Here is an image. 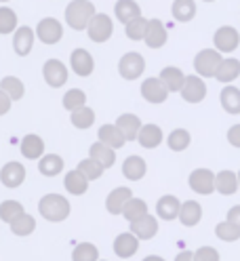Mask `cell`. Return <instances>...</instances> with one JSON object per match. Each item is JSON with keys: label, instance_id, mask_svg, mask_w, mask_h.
<instances>
[{"label": "cell", "instance_id": "6da1fadb", "mask_svg": "<svg viewBox=\"0 0 240 261\" xmlns=\"http://www.w3.org/2000/svg\"><path fill=\"white\" fill-rule=\"evenodd\" d=\"M70 202L66 196H59V194H46L40 198L38 202V213L46 219V221H63V219H68L70 217Z\"/></svg>", "mask_w": 240, "mask_h": 261}, {"label": "cell", "instance_id": "7a4b0ae2", "mask_svg": "<svg viewBox=\"0 0 240 261\" xmlns=\"http://www.w3.org/2000/svg\"><path fill=\"white\" fill-rule=\"evenodd\" d=\"M93 15H95L93 3H89V0H74V3H70L66 9V21L72 30L80 32V30H87L89 21L93 19Z\"/></svg>", "mask_w": 240, "mask_h": 261}, {"label": "cell", "instance_id": "3957f363", "mask_svg": "<svg viewBox=\"0 0 240 261\" xmlns=\"http://www.w3.org/2000/svg\"><path fill=\"white\" fill-rule=\"evenodd\" d=\"M87 34H89V38H91L93 42H97V44L108 42V40L112 38V34H114V23H112L110 15H105V13H95L93 19H91L89 25H87Z\"/></svg>", "mask_w": 240, "mask_h": 261}, {"label": "cell", "instance_id": "277c9868", "mask_svg": "<svg viewBox=\"0 0 240 261\" xmlns=\"http://www.w3.org/2000/svg\"><path fill=\"white\" fill-rule=\"evenodd\" d=\"M223 61V57L215 51V48H202V51L194 57V70L198 74V78H211L215 76L219 63Z\"/></svg>", "mask_w": 240, "mask_h": 261}, {"label": "cell", "instance_id": "5b68a950", "mask_svg": "<svg viewBox=\"0 0 240 261\" xmlns=\"http://www.w3.org/2000/svg\"><path fill=\"white\" fill-rule=\"evenodd\" d=\"M213 44H215V51L221 55V53H232L238 48L240 44V34L238 30L232 28V25H221L215 36H213Z\"/></svg>", "mask_w": 240, "mask_h": 261}, {"label": "cell", "instance_id": "8992f818", "mask_svg": "<svg viewBox=\"0 0 240 261\" xmlns=\"http://www.w3.org/2000/svg\"><path fill=\"white\" fill-rule=\"evenodd\" d=\"M143 70H146V59H143L139 53H126L118 61V72L124 80L139 78L143 74Z\"/></svg>", "mask_w": 240, "mask_h": 261}, {"label": "cell", "instance_id": "52a82bcc", "mask_svg": "<svg viewBox=\"0 0 240 261\" xmlns=\"http://www.w3.org/2000/svg\"><path fill=\"white\" fill-rule=\"evenodd\" d=\"M36 36L44 44H57L63 38V25L55 17H44L36 25Z\"/></svg>", "mask_w": 240, "mask_h": 261}, {"label": "cell", "instance_id": "ba28073f", "mask_svg": "<svg viewBox=\"0 0 240 261\" xmlns=\"http://www.w3.org/2000/svg\"><path fill=\"white\" fill-rule=\"evenodd\" d=\"M181 97L188 101V103H200L204 97H206V85H204V80L198 78V76H185L183 80V87H181Z\"/></svg>", "mask_w": 240, "mask_h": 261}, {"label": "cell", "instance_id": "9c48e42d", "mask_svg": "<svg viewBox=\"0 0 240 261\" xmlns=\"http://www.w3.org/2000/svg\"><path fill=\"white\" fill-rule=\"evenodd\" d=\"M42 76H44L49 87L59 89V87L66 85V80H68V68L59 59H49L42 68Z\"/></svg>", "mask_w": 240, "mask_h": 261}, {"label": "cell", "instance_id": "30bf717a", "mask_svg": "<svg viewBox=\"0 0 240 261\" xmlns=\"http://www.w3.org/2000/svg\"><path fill=\"white\" fill-rule=\"evenodd\" d=\"M190 188L206 196L215 190V173L209 171V169H196L190 173Z\"/></svg>", "mask_w": 240, "mask_h": 261}, {"label": "cell", "instance_id": "8fae6325", "mask_svg": "<svg viewBox=\"0 0 240 261\" xmlns=\"http://www.w3.org/2000/svg\"><path fill=\"white\" fill-rule=\"evenodd\" d=\"M167 28L160 19H148V25H146V34H143V40L150 48H163L167 44Z\"/></svg>", "mask_w": 240, "mask_h": 261}, {"label": "cell", "instance_id": "7c38bea8", "mask_svg": "<svg viewBox=\"0 0 240 261\" xmlns=\"http://www.w3.org/2000/svg\"><path fill=\"white\" fill-rule=\"evenodd\" d=\"M70 65L76 72V76H83V78L91 76L93 70H95V61H93V57H91V53L87 51V48H76V51H72Z\"/></svg>", "mask_w": 240, "mask_h": 261}, {"label": "cell", "instance_id": "4fadbf2b", "mask_svg": "<svg viewBox=\"0 0 240 261\" xmlns=\"http://www.w3.org/2000/svg\"><path fill=\"white\" fill-rule=\"evenodd\" d=\"M141 95L148 103H165L169 97V91L163 87V83L158 78H146L141 85Z\"/></svg>", "mask_w": 240, "mask_h": 261}, {"label": "cell", "instance_id": "5bb4252c", "mask_svg": "<svg viewBox=\"0 0 240 261\" xmlns=\"http://www.w3.org/2000/svg\"><path fill=\"white\" fill-rule=\"evenodd\" d=\"M131 234L137 238V240H150L158 234V219L154 215H143L141 219L133 221L131 223Z\"/></svg>", "mask_w": 240, "mask_h": 261}, {"label": "cell", "instance_id": "9a60e30c", "mask_svg": "<svg viewBox=\"0 0 240 261\" xmlns=\"http://www.w3.org/2000/svg\"><path fill=\"white\" fill-rule=\"evenodd\" d=\"M25 179V167L21 162H7L0 171V181L7 188H19Z\"/></svg>", "mask_w": 240, "mask_h": 261}, {"label": "cell", "instance_id": "2e32d148", "mask_svg": "<svg viewBox=\"0 0 240 261\" xmlns=\"http://www.w3.org/2000/svg\"><path fill=\"white\" fill-rule=\"evenodd\" d=\"M137 141H139L141 148L154 150V148H158V145L163 143V128H160L158 124H141Z\"/></svg>", "mask_w": 240, "mask_h": 261}, {"label": "cell", "instance_id": "e0dca14e", "mask_svg": "<svg viewBox=\"0 0 240 261\" xmlns=\"http://www.w3.org/2000/svg\"><path fill=\"white\" fill-rule=\"evenodd\" d=\"M133 198V192L129 188H116V190H112L108 194V198H105V208H108V213L112 215H120L122 213V206L126 204Z\"/></svg>", "mask_w": 240, "mask_h": 261}, {"label": "cell", "instance_id": "ac0fdd59", "mask_svg": "<svg viewBox=\"0 0 240 261\" xmlns=\"http://www.w3.org/2000/svg\"><path fill=\"white\" fill-rule=\"evenodd\" d=\"M179 206H181V202L177 200V196L167 194L156 202V215L165 221H173L179 215Z\"/></svg>", "mask_w": 240, "mask_h": 261}, {"label": "cell", "instance_id": "d6986e66", "mask_svg": "<svg viewBox=\"0 0 240 261\" xmlns=\"http://www.w3.org/2000/svg\"><path fill=\"white\" fill-rule=\"evenodd\" d=\"M160 83H163V87L169 91V93H177L181 91L183 87V80H185V74L179 70V68H175V65H169V68H165L163 72H160V76H156Z\"/></svg>", "mask_w": 240, "mask_h": 261}, {"label": "cell", "instance_id": "ffe728a7", "mask_svg": "<svg viewBox=\"0 0 240 261\" xmlns=\"http://www.w3.org/2000/svg\"><path fill=\"white\" fill-rule=\"evenodd\" d=\"M139 251V240L131 232H122L114 240V253L122 259H129Z\"/></svg>", "mask_w": 240, "mask_h": 261}, {"label": "cell", "instance_id": "44dd1931", "mask_svg": "<svg viewBox=\"0 0 240 261\" xmlns=\"http://www.w3.org/2000/svg\"><path fill=\"white\" fill-rule=\"evenodd\" d=\"M179 221L185 225V227H194V225H198L200 223V219H202V206H200V202H196V200H185V202H181V206H179Z\"/></svg>", "mask_w": 240, "mask_h": 261}, {"label": "cell", "instance_id": "7402d4cb", "mask_svg": "<svg viewBox=\"0 0 240 261\" xmlns=\"http://www.w3.org/2000/svg\"><path fill=\"white\" fill-rule=\"evenodd\" d=\"M32 46H34V30L28 28V25L17 28V32H15V36H13V48H15V53L25 57V55H30Z\"/></svg>", "mask_w": 240, "mask_h": 261}, {"label": "cell", "instance_id": "603a6c76", "mask_svg": "<svg viewBox=\"0 0 240 261\" xmlns=\"http://www.w3.org/2000/svg\"><path fill=\"white\" fill-rule=\"evenodd\" d=\"M114 126L122 133L124 141H135L139 135V128H141V120L135 116V114H122Z\"/></svg>", "mask_w": 240, "mask_h": 261}, {"label": "cell", "instance_id": "cb8c5ba5", "mask_svg": "<svg viewBox=\"0 0 240 261\" xmlns=\"http://www.w3.org/2000/svg\"><path fill=\"white\" fill-rule=\"evenodd\" d=\"M97 135H99V143L105 145V148H110V150H114V152L126 143L124 137H122V133H120V130H118L114 124H103V126L99 128Z\"/></svg>", "mask_w": 240, "mask_h": 261}, {"label": "cell", "instance_id": "d4e9b609", "mask_svg": "<svg viewBox=\"0 0 240 261\" xmlns=\"http://www.w3.org/2000/svg\"><path fill=\"white\" fill-rule=\"evenodd\" d=\"M89 158L95 160L97 165H101L103 171H105V169H112V167H114V162H116V152H114V150H110V148H105V145H101V143L97 141V143H93L91 148H89Z\"/></svg>", "mask_w": 240, "mask_h": 261}, {"label": "cell", "instance_id": "484cf974", "mask_svg": "<svg viewBox=\"0 0 240 261\" xmlns=\"http://www.w3.org/2000/svg\"><path fill=\"white\" fill-rule=\"evenodd\" d=\"M146 171H148V165L141 156H129L122 162V175L126 179H131V181H139V179H143Z\"/></svg>", "mask_w": 240, "mask_h": 261}, {"label": "cell", "instance_id": "4316f807", "mask_svg": "<svg viewBox=\"0 0 240 261\" xmlns=\"http://www.w3.org/2000/svg\"><path fill=\"white\" fill-rule=\"evenodd\" d=\"M42 152H44V141L42 137L38 135H25L21 139V154L28 158V160H40L42 158Z\"/></svg>", "mask_w": 240, "mask_h": 261}, {"label": "cell", "instance_id": "83f0119b", "mask_svg": "<svg viewBox=\"0 0 240 261\" xmlns=\"http://www.w3.org/2000/svg\"><path fill=\"white\" fill-rule=\"evenodd\" d=\"M240 76V61L238 59H223L215 72V78L223 85H230Z\"/></svg>", "mask_w": 240, "mask_h": 261}, {"label": "cell", "instance_id": "f1b7e54d", "mask_svg": "<svg viewBox=\"0 0 240 261\" xmlns=\"http://www.w3.org/2000/svg\"><path fill=\"white\" fill-rule=\"evenodd\" d=\"M215 190L223 196H232L238 192V179L234 171H221L215 175Z\"/></svg>", "mask_w": 240, "mask_h": 261}, {"label": "cell", "instance_id": "f546056e", "mask_svg": "<svg viewBox=\"0 0 240 261\" xmlns=\"http://www.w3.org/2000/svg\"><path fill=\"white\" fill-rule=\"evenodd\" d=\"M114 11H116V17H118L124 25L131 23V21L137 19V17H141V9H139L137 3H133V0H118L116 7H114Z\"/></svg>", "mask_w": 240, "mask_h": 261}, {"label": "cell", "instance_id": "4dcf8cb0", "mask_svg": "<svg viewBox=\"0 0 240 261\" xmlns=\"http://www.w3.org/2000/svg\"><path fill=\"white\" fill-rule=\"evenodd\" d=\"M219 101H221V108L226 110L228 114H240V89L236 87H226L219 95Z\"/></svg>", "mask_w": 240, "mask_h": 261}, {"label": "cell", "instance_id": "1f68e13d", "mask_svg": "<svg viewBox=\"0 0 240 261\" xmlns=\"http://www.w3.org/2000/svg\"><path fill=\"white\" fill-rule=\"evenodd\" d=\"M38 171L44 175V177H55L63 171V158L57 156V154H44L38 162Z\"/></svg>", "mask_w": 240, "mask_h": 261}, {"label": "cell", "instance_id": "d6a6232c", "mask_svg": "<svg viewBox=\"0 0 240 261\" xmlns=\"http://www.w3.org/2000/svg\"><path fill=\"white\" fill-rule=\"evenodd\" d=\"M63 186H66V190L72 194V196H83L87 190H89V181L80 175L76 169L74 171H68L66 179H63Z\"/></svg>", "mask_w": 240, "mask_h": 261}, {"label": "cell", "instance_id": "836d02e7", "mask_svg": "<svg viewBox=\"0 0 240 261\" xmlns=\"http://www.w3.org/2000/svg\"><path fill=\"white\" fill-rule=\"evenodd\" d=\"M0 91H3L11 101H17V99H21V97H23L25 87H23V83L19 78L7 76V78H3V83H0Z\"/></svg>", "mask_w": 240, "mask_h": 261}, {"label": "cell", "instance_id": "e575fe53", "mask_svg": "<svg viewBox=\"0 0 240 261\" xmlns=\"http://www.w3.org/2000/svg\"><path fill=\"white\" fill-rule=\"evenodd\" d=\"M171 13L177 21H190L196 15V3H192V0H175Z\"/></svg>", "mask_w": 240, "mask_h": 261}, {"label": "cell", "instance_id": "d590c367", "mask_svg": "<svg viewBox=\"0 0 240 261\" xmlns=\"http://www.w3.org/2000/svg\"><path fill=\"white\" fill-rule=\"evenodd\" d=\"M120 215H124L126 219L133 223V221L141 219L143 215H148V204H146V200H141V198H131L129 202L122 206V213Z\"/></svg>", "mask_w": 240, "mask_h": 261}, {"label": "cell", "instance_id": "8d00e7d4", "mask_svg": "<svg viewBox=\"0 0 240 261\" xmlns=\"http://www.w3.org/2000/svg\"><path fill=\"white\" fill-rule=\"evenodd\" d=\"M9 225H11V232L15 236H30L32 232L36 230V219L32 217V215H28V213H23V215H19L17 219H15V221H11Z\"/></svg>", "mask_w": 240, "mask_h": 261}, {"label": "cell", "instance_id": "74e56055", "mask_svg": "<svg viewBox=\"0 0 240 261\" xmlns=\"http://www.w3.org/2000/svg\"><path fill=\"white\" fill-rule=\"evenodd\" d=\"M72 261H99V249L93 242H80L72 251Z\"/></svg>", "mask_w": 240, "mask_h": 261}, {"label": "cell", "instance_id": "f35d334b", "mask_svg": "<svg viewBox=\"0 0 240 261\" xmlns=\"http://www.w3.org/2000/svg\"><path fill=\"white\" fill-rule=\"evenodd\" d=\"M80 175H83L87 181L91 184V181H95V179H99L101 175H103V167L101 165H97L95 160H91V158H85V160H80L78 162V169H76Z\"/></svg>", "mask_w": 240, "mask_h": 261}, {"label": "cell", "instance_id": "ab89813d", "mask_svg": "<svg viewBox=\"0 0 240 261\" xmlns=\"http://www.w3.org/2000/svg\"><path fill=\"white\" fill-rule=\"evenodd\" d=\"M70 120H72V124L76 128H89L95 122V112L85 106V108H80V110H74L70 114Z\"/></svg>", "mask_w": 240, "mask_h": 261}, {"label": "cell", "instance_id": "60d3db41", "mask_svg": "<svg viewBox=\"0 0 240 261\" xmlns=\"http://www.w3.org/2000/svg\"><path fill=\"white\" fill-rule=\"evenodd\" d=\"M23 213H25L23 204L17 202V200H5L3 204H0V219L7 221V223L15 221V219H17L19 215H23Z\"/></svg>", "mask_w": 240, "mask_h": 261}, {"label": "cell", "instance_id": "b9f144b4", "mask_svg": "<svg viewBox=\"0 0 240 261\" xmlns=\"http://www.w3.org/2000/svg\"><path fill=\"white\" fill-rule=\"evenodd\" d=\"M169 148L173 150V152H183L188 145H190V141H192V137H190V133L185 128H175L173 133L169 135Z\"/></svg>", "mask_w": 240, "mask_h": 261}, {"label": "cell", "instance_id": "7bdbcfd3", "mask_svg": "<svg viewBox=\"0 0 240 261\" xmlns=\"http://www.w3.org/2000/svg\"><path fill=\"white\" fill-rule=\"evenodd\" d=\"M85 103H87V95L80 89H70L66 95H63V108L70 110V112L85 108Z\"/></svg>", "mask_w": 240, "mask_h": 261}, {"label": "cell", "instance_id": "ee69618b", "mask_svg": "<svg viewBox=\"0 0 240 261\" xmlns=\"http://www.w3.org/2000/svg\"><path fill=\"white\" fill-rule=\"evenodd\" d=\"M17 28V13L9 7H0V34H11Z\"/></svg>", "mask_w": 240, "mask_h": 261}, {"label": "cell", "instance_id": "f6af8a7d", "mask_svg": "<svg viewBox=\"0 0 240 261\" xmlns=\"http://www.w3.org/2000/svg\"><path fill=\"white\" fill-rule=\"evenodd\" d=\"M215 234H217V238L223 240V242H236V240L240 238V230H238L236 225H232L230 221L217 223V225H215Z\"/></svg>", "mask_w": 240, "mask_h": 261}, {"label": "cell", "instance_id": "bcb514c9", "mask_svg": "<svg viewBox=\"0 0 240 261\" xmlns=\"http://www.w3.org/2000/svg\"><path fill=\"white\" fill-rule=\"evenodd\" d=\"M146 25H148V19H143V17H137L131 23H126L124 25L126 38H131V40H143V34H146Z\"/></svg>", "mask_w": 240, "mask_h": 261}, {"label": "cell", "instance_id": "7dc6e473", "mask_svg": "<svg viewBox=\"0 0 240 261\" xmlns=\"http://www.w3.org/2000/svg\"><path fill=\"white\" fill-rule=\"evenodd\" d=\"M194 261H219V253L213 247H200L194 253Z\"/></svg>", "mask_w": 240, "mask_h": 261}, {"label": "cell", "instance_id": "c3c4849f", "mask_svg": "<svg viewBox=\"0 0 240 261\" xmlns=\"http://www.w3.org/2000/svg\"><path fill=\"white\" fill-rule=\"evenodd\" d=\"M228 141L234 148H240V124H234L232 128H228Z\"/></svg>", "mask_w": 240, "mask_h": 261}, {"label": "cell", "instance_id": "681fc988", "mask_svg": "<svg viewBox=\"0 0 240 261\" xmlns=\"http://www.w3.org/2000/svg\"><path fill=\"white\" fill-rule=\"evenodd\" d=\"M226 221H230L232 225H236L238 230H240V204H236V206H232L228 211V219Z\"/></svg>", "mask_w": 240, "mask_h": 261}, {"label": "cell", "instance_id": "f907efd6", "mask_svg": "<svg viewBox=\"0 0 240 261\" xmlns=\"http://www.w3.org/2000/svg\"><path fill=\"white\" fill-rule=\"evenodd\" d=\"M9 110H11V99H9V97L3 91H0V116H5Z\"/></svg>", "mask_w": 240, "mask_h": 261}, {"label": "cell", "instance_id": "816d5d0a", "mask_svg": "<svg viewBox=\"0 0 240 261\" xmlns=\"http://www.w3.org/2000/svg\"><path fill=\"white\" fill-rule=\"evenodd\" d=\"M175 261H194V253L192 251H181L177 257H175Z\"/></svg>", "mask_w": 240, "mask_h": 261}, {"label": "cell", "instance_id": "f5cc1de1", "mask_svg": "<svg viewBox=\"0 0 240 261\" xmlns=\"http://www.w3.org/2000/svg\"><path fill=\"white\" fill-rule=\"evenodd\" d=\"M143 261H165L160 255H148V257H143Z\"/></svg>", "mask_w": 240, "mask_h": 261}, {"label": "cell", "instance_id": "db71d44e", "mask_svg": "<svg viewBox=\"0 0 240 261\" xmlns=\"http://www.w3.org/2000/svg\"><path fill=\"white\" fill-rule=\"evenodd\" d=\"M236 179H238V190H240V173L236 175Z\"/></svg>", "mask_w": 240, "mask_h": 261}]
</instances>
